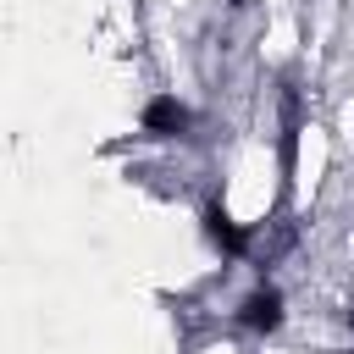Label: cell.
<instances>
[{
  "mask_svg": "<svg viewBox=\"0 0 354 354\" xmlns=\"http://www.w3.org/2000/svg\"><path fill=\"white\" fill-rule=\"evenodd\" d=\"M183 122H188V111H183L177 100H155V105L144 111V127H149V133H183Z\"/></svg>",
  "mask_w": 354,
  "mask_h": 354,
  "instance_id": "obj_1",
  "label": "cell"
},
{
  "mask_svg": "<svg viewBox=\"0 0 354 354\" xmlns=\"http://www.w3.org/2000/svg\"><path fill=\"white\" fill-rule=\"evenodd\" d=\"M243 321H249V326H277V321H282V299H277L271 288L254 293V299L243 304Z\"/></svg>",
  "mask_w": 354,
  "mask_h": 354,
  "instance_id": "obj_2",
  "label": "cell"
},
{
  "mask_svg": "<svg viewBox=\"0 0 354 354\" xmlns=\"http://www.w3.org/2000/svg\"><path fill=\"white\" fill-rule=\"evenodd\" d=\"M205 221H210V238H216L221 249H243V232H238V227H232V221H227L221 210H210Z\"/></svg>",
  "mask_w": 354,
  "mask_h": 354,
  "instance_id": "obj_3",
  "label": "cell"
}]
</instances>
